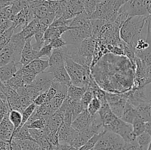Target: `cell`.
<instances>
[{"label": "cell", "instance_id": "6da1fadb", "mask_svg": "<svg viewBox=\"0 0 151 150\" xmlns=\"http://www.w3.org/2000/svg\"><path fill=\"white\" fill-rule=\"evenodd\" d=\"M136 65L125 56L107 54L91 68V75L106 92L122 94L134 85Z\"/></svg>", "mask_w": 151, "mask_h": 150}, {"label": "cell", "instance_id": "7a4b0ae2", "mask_svg": "<svg viewBox=\"0 0 151 150\" xmlns=\"http://www.w3.org/2000/svg\"><path fill=\"white\" fill-rule=\"evenodd\" d=\"M149 17L150 15L128 18L120 28L121 39L131 47L135 48L137 41L143 36V29L147 25Z\"/></svg>", "mask_w": 151, "mask_h": 150}, {"label": "cell", "instance_id": "3957f363", "mask_svg": "<svg viewBox=\"0 0 151 150\" xmlns=\"http://www.w3.org/2000/svg\"><path fill=\"white\" fill-rule=\"evenodd\" d=\"M26 40L19 34H13L9 42L0 50V66L11 62H20Z\"/></svg>", "mask_w": 151, "mask_h": 150}, {"label": "cell", "instance_id": "277c9868", "mask_svg": "<svg viewBox=\"0 0 151 150\" xmlns=\"http://www.w3.org/2000/svg\"><path fill=\"white\" fill-rule=\"evenodd\" d=\"M64 63L72 83L77 86L88 88L90 80L92 77L91 69L76 63L69 57H65Z\"/></svg>", "mask_w": 151, "mask_h": 150}, {"label": "cell", "instance_id": "5b68a950", "mask_svg": "<svg viewBox=\"0 0 151 150\" xmlns=\"http://www.w3.org/2000/svg\"><path fill=\"white\" fill-rule=\"evenodd\" d=\"M128 0H102L95 11L90 16L91 19H100L106 22H114L122 6Z\"/></svg>", "mask_w": 151, "mask_h": 150}, {"label": "cell", "instance_id": "8992f818", "mask_svg": "<svg viewBox=\"0 0 151 150\" xmlns=\"http://www.w3.org/2000/svg\"><path fill=\"white\" fill-rule=\"evenodd\" d=\"M125 141L115 132L105 129L94 150H124Z\"/></svg>", "mask_w": 151, "mask_h": 150}, {"label": "cell", "instance_id": "52a82bcc", "mask_svg": "<svg viewBox=\"0 0 151 150\" xmlns=\"http://www.w3.org/2000/svg\"><path fill=\"white\" fill-rule=\"evenodd\" d=\"M92 35V27H91V20L90 23L80 28H74L66 31L63 34L62 37L67 45L80 46V44L85 39L91 37Z\"/></svg>", "mask_w": 151, "mask_h": 150}, {"label": "cell", "instance_id": "ba28073f", "mask_svg": "<svg viewBox=\"0 0 151 150\" xmlns=\"http://www.w3.org/2000/svg\"><path fill=\"white\" fill-rule=\"evenodd\" d=\"M150 4L151 0H128L119 10L130 17L149 16L148 8Z\"/></svg>", "mask_w": 151, "mask_h": 150}, {"label": "cell", "instance_id": "9c48e42d", "mask_svg": "<svg viewBox=\"0 0 151 150\" xmlns=\"http://www.w3.org/2000/svg\"><path fill=\"white\" fill-rule=\"evenodd\" d=\"M151 83V78L149 75L148 66H146L139 58H136V71L133 88L145 87Z\"/></svg>", "mask_w": 151, "mask_h": 150}, {"label": "cell", "instance_id": "30bf717a", "mask_svg": "<svg viewBox=\"0 0 151 150\" xmlns=\"http://www.w3.org/2000/svg\"><path fill=\"white\" fill-rule=\"evenodd\" d=\"M106 98L113 113L117 117L121 118L127 103V97L125 93L116 94V93L106 92Z\"/></svg>", "mask_w": 151, "mask_h": 150}, {"label": "cell", "instance_id": "8fae6325", "mask_svg": "<svg viewBox=\"0 0 151 150\" xmlns=\"http://www.w3.org/2000/svg\"><path fill=\"white\" fill-rule=\"evenodd\" d=\"M34 19H35V13L33 9L29 5V7L22 10L12 18L11 21H13V26L15 28V32L18 29L22 30Z\"/></svg>", "mask_w": 151, "mask_h": 150}, {"label": "cell", "instance_id": "7c38bea8", "mask_svg": "<svg viewBox=\"0 0 151 150\" xmlns=\"http://www.w3.org/2000/svg\"><path fill=\"white\" fill-rule=\"evenodd\" d=\"M54 82L52 74L48 70H46L38 74L31 85L38 91L39 94L47 92Z\"/></svg>", "mask_w": 151, "mask_h": 150}, {"label": "cell", "instance_id": "4fadbf2b", "mask_svg": "<svg viewBox=\"0 0 151 150\" xmlns=\"http://www.w3.org/2000/svg\"><path fill=\"white\" fill-rule=\"evenodd\" d=\"M127 97V102L130 103L135 107L140 104H144L150 101L146 95L145 87L139 88H131L125 93Z\"/></svg>", "mask_w": 151, "mask_h": 150}, {"label": "cell", "instance_id": "5bb4252c", "mask_svg": "<svg viewBox=\"0 0 151 150\" xmlns=\"http://www.w3.org/2000/svg\"><path fill=\"white\" fill-rule=\"evenodd\" d=\"M78 131L74 129L72 125L63 122L58 130L59 143L60 144H68L70 145L76 137Z\"/></svg>", "mask_w": 151, "mask_h": 150}, {"label": "cell", "instance_id": "9a60e30c", "mask_svg": "<svg viewBox=\"0 0 151 150\" xmlns=\"http://www.w3.org/2000/svg\"><path fill=\"white\" fill-rule=\"evenodd\" d=\"M33 37L28 38L25 41V44L24 46L23 50L22 52V57H21L20 63L23 66L29 64L30 62L34 60L35 59L38 58V51L35 50L32 46V40Z\"/></svg>", "mask_w": 151, "mask_h": 150}, {"label": "cell", "instance_id": "2e32d148", "mask_svg": "<svg viewBox=\"0 0 151 150\" xmlns=\"http://www.w3.org/2000/svg\"><path fill=\"white\" fill-rule=\"evenodd\" d=\"M47 70L52 74V76L54 77V82L66 85L68 88L72 84L70 76H69L66 67H65V64L58 66L57 68H54V69L48 68Z\"/></svg>", "mask_w": 151, "mask_h": 150}, {"label": "cell", "instance_id": "e0dca14e", "mask_svg": "<svg viewBox=\"0 0 151 150\" xmlns=\"http://www.w3.org/2000/svg\"><path fill=\"white\" fill-rule=\"evenodd\" d=\"M91 119L92 116L88 113V110H85L74 119L72 123V126L79 132L86 130L89 128Z\"/></svg>", "mask_w": 151, "mask_h": 150}, {"label": "cell", "instance_id": "ac0fdd59", "mask_svg": "<svg viewBox=\"0 0 151 150\" xmlns=\"http://www.w3.org/2000/svg\"><path fill=\"white\" fill-rule=\"evenodd\" d=\"M22 67L20 62H11L0 66V80L2 82H7Z\"/></svg>", "mask_w": 151, "mask_h": 150}, {"label": "cell", "instance_id": "d6986e66", "mask_svg": "<svg viewBox=\"0 0 151 150\" xmlns=\"http://www.w3.org/2000/svg\"><path fill=\"white\" fill-rule=\"evenodd\" d=\"M72 29H74V28L69 26H50L47 28V30L45 31V33H44V44H50L53 40L60 38L66 31Z\"/></svg>", "mask_w": 151, "mask_h": 150}, {"label": "cell", "instance_id": "ffe728a7", "mask_svg": "<svg viewBox=\"0 0 151 150\" xmlns=\"http://www.w3.org/2000/svg\"><path fill=\"white\" fill-rule=\"evenodd\" d=\"M13 131L14 126L9 119L8 114H7L0 122V140L10 142Z\"/></svg>", "mask_w": 151, "mask_h": 150}, {"label": "cell", "instance_id": "44dd1931", "mask_svg": "<svg viewBox=\"0 0 151 150\" xmlns=\"http://www.w3.org/2000/svg\"><path fill=\"white\" fill-rule=\"evenodd\" d=\"M49 66H50L49 60H41V58H37L24 67L32 73L38 75V74L47 70Z\"/></svg>", "mask_w": 151, "mask_h": 150}, {"label": "cell", "instance_id": "7402d4cb", "mask_svg": "<svg viewBox=\"0 0 151 150\" xmlns=\"http://www.w3.org/2000/svg\"><path fill=\"white\" fill-rule=\"evenodd\" d=\"M66 55H65L63 47L61 49H53L52 54L49 57V63H50V69H54L58 66L64 65V60Z\"/></svg>", "mask_w": 151, "mask_h": 150}, {"label": "cell", "instance_id": "603a6c76", "mask_svg": "<svg viewBox=\"0 0 151 150\" xmlns=\"http://www.w3.org/2000/svg\"><path fill=\"white\" fill-rule=\"evenodd\" d=\"M63 122V114L58 110L55 113L48 117L47 121V126L51 131L58 132L59 127Z\"/></svg>", "mask_w": 151, "mask_h": 150}, {"label": "cell", "instance_id": "cb8c5ba5", "mask_svg": "<svg viewBox=\"0 0 151 150\" xmlns=\"http://www.w3.org/2000/svg\"><path fill=\"white\" fill-rule=\"evenodd\" d=\"M94 135V134L90 130L89 128L86 130L81 131V132L78 131L76 137L70 145L78 149L81 146H83Z\"/></svg>", "mask_w": 151, "mask_h": 150}, {"label": "cell", "instance_id": "d4e9b609", "mask_svg": "<svg viewBox=\"0 0 151 150\" xmlns=\"http://www.w3.org/2000/svg\"><path fill=\"white\" fill-rule=\"evenodd\" d=\"M139 116L137 111V108L134 106L130 103L127 102L125 104V107L124 108L123 113H122V116L120 119L123 120L124 121L127 122L128 124H132L134 123V120Z\"/></svg>", "mask_w": 151, "mask_h": 150}, {"label": "cell", "instance_id": "484cf974", "mask_svg": "<svg viewBox=\"0 0 151 150\" xmlns=\"http://www.w3.org/2000/svg\"><path fill=\"white\" fill-rule=\"evenodd\" d=\"M40 28V23L39 19H35L33 21L30 22L27 26H25L22 30H21L19 32L21 35L24 38L25 40L28 38H32L35 32L38 31V29Z\"/></svg>", "mask_w": 151, "mask_h": 150}, {"label": "cell", "instance_id": "4316f807", "mask_svg": "<svg viewBox=\"0 0 151 150\" xmlns=\"http://www.w3.org/2000/svg\"><path fill=\"white\" fill-rule=\"evenodd\" d=\"M66 96H67V91L62 90L59 91L58 94L49 101V104L55 113L60 108L64 100L66 99Z\"/></svg>", "mask_w": 151, "mask_h": 150}, {"label": "cell", "instance_id": "83f0119b", "mask_svg": "<svg viewBox=\"0 0 151 150\" xmlns=\"http://www.w3.org/2000/svg\"><path fill=\"white\" fill-rule=\"evenodd\" d=\"M4 83L8 85L9 86L11 87L12 88H13L16 91L19 89V88L26 86L24 83V81L23 76H22V69H19L10 79H8Z\"/></svg>", "mask_w": 151, "mask_h": 150}, {"label": "cell", "instance_id": "f1b7e54d", "mask_svg": "<svg viewBox=\"0 0 151 150\" xmlns=\"http://www.w3.org/2000/svg\"><path fill=\"white\" fill-rule=\"evenodd\" d=\"M86 90V88L77 86V85L72 84V85L68 88L67 97L68 98L74 100V101H80Z\"/></svg>", "mask_w": 151, "mask_h": 150}, {"label": "cell", "instance_id": "f546056e", "mask_svg": "<svg viewBox=\"0 0 151 150\" xmlns=\"http://www.w3.org/2000/svg\"><path fill=\"white\" fill-rule=\"evenodd\" d=\"M11 139L18 140V141H26V140L34 141L32 137L31 136L29 128H28L26 125H24L22 127L18 128L16 130H15L14 132H13V135H12Z\"/></svg>", "mask_w": 151, "mask_h": 150}, {"label": "cell", "instance_id": "4dcf8cb0", "mask_svg": "<svg viewBox=\"0 0 151 150\" xmlns=\"http://www.w3.org/2000/svg\"><path fill=\"white\" fill-rule=\"evenodd\" d=\"M89 129L94 135L101 133L106 129L104 127V125H103V121H102L98 113L92 116V119H91V124H90Z\"/></svg>", "mask_w": 151, "mask_h": 150}, {"label": "cell", "instance_id": "1f68e13d", "mask_svg": "<svg viewBox=\"0 0 151 150\" xmlns=\"http://www.w3.org/2000/svg\"><path fill=\"white\" fill-rule=\"evenodd\" d=\"M8 117L11 123L14 126V131L18 128L22 127V113L19 110H11L8 113ZM13 131V132H14Z\"/></svg>", "mask_w": 151, "mask_h": 150}, {"label": "cell", "instance_id": "d6a6232c", "mask_svg": "<svg viewBox=\"0 0 151 150\" xmlns=\"http://www.w3.org/2000/svg\"><path fill=\"white\" fill-rule=\"evenodd\" d=\"M132 126L134 134L136 137L139 136L145 132L146 122L139 116L134 120V123L132 124Z\"/></svg>", "mask_w": 151, "mask_h": 150}, {"label": "cell", "instance_id": "836d02e7", "mask_svg": "<svg viewBox=\"0 0 151 150\" xmlns=\"http://www.w3.org/2000/svg\"><path fill=\"white\" fill-rule=\"evenodd\" d=\"M31 1L27 0H16L11 4V10L13 16L19 13L22 10L30 5Z\"/></svg>", "mask_w": 151, "mask_h": 150}, {"label": "cell", "instance_id": "e575fe53", "mask_svg": "<svg viewBox=\"0 0 151 150\" xmlns=\"http://www.w3.org/2000/svg\"><path fill=\"white\" fill-rule=\"evenodd\" d=\"M91 27H92V37L95 40L97 39L100 32L101 31L103 25L106 23V21L100 20V19H91Z\"/></svg>", "mask_w": 151, "mask_h": 150}, {"label": "cell", "instance_id": "d590c367", "mask_svg": "<svg viewBox=\"0 0 151 150\" xmlns=\"http://www.w3.org/2000/svg\"><path fill=\"white\" fill-rule=\"evenodd\" d=\"M136 141L138 143L141 149H142L143 150H147L150 143L151 142V136L148 133L145 132L144 133L137 136Z\"/></svg>", "mask_w": 151, "mask_h": 150}, {"label": "cell", "instance_id": "8d00e7d4", "mask_svg": "<svg viewBox=\"0 0 151 150\" xmlns=\"http://www.w3.org/2000/svg\"><path fill=\"white\" fill-rule=\"evenodd\" d=\"M102 0H84V11L90 16L95 11L97 6Z\"/></svg>", "mask_w": 151, "mask_h": 150}, {"label": "cell", "instance_id": "74e56055", "mask_svg": "<svg viewBox=\"0 0 151 150\" xmlns=\"http://www.w3.org/2000/svg\"><path fill=\"white\" fill-rule=\"evenodd\" d=\"M101 106L102 101L97 97L94 96L91 101V102L89 103V104L88 105V107H87L86 110H88V112L91 116H94L96 113H98Z\"/></svg>", "mask_w": 151, "mask_h": 150}, {"label": "cell", "instance_id": "f35d334b", "mask_svg": "<svg viewBox=\"0 0 151 150\" xmlns=\"http://www.w3.org/2000/svg\"><path fill=\"white\" fill-rule=\"evenodd\" d=\"M101 135L102 132L100 134H95V135H94L83 146L78 149V150H93L94 146H95V145L97 144L98 140L100 139Z\"/></svg>", "mask_w": 151, "mask_h": 150}, {"label": "cell", "instance_id": "ab89813d", "mask_svg": "<svg viewBox=\"0 0 151 150\" xmlns=\"http://www.w3.org/2000/svg\"><path fill=\"white\" fill-rule=\"evenodd\" d=\"M47 119H48V117L41 118V119L33 121L29 124H25L24 125H26L29 129H44L47 126Z\"/></svg>", "mask_w": 151, "mask_h": 150}, {"label": "cell", "instance_id": "60d3db41", "mask_svg": "<svg viewBox=\"0 0 151 150\" xmlns=\"http://www.w3.org/2000/svg\"><path fill=\"white\" fill-rule=\"evenodd\" d=\"M37 106L35 105L34 103H32L30 105L28 106L26 109L24 110V111L22 112V126H24L25 124L27 123L29 119L30 118V116H32L33 112L35 111V108H36Z\"/></svg>", "mask_w": 151, "mask_h": 150}, {"label": "cell", "instance_id": "b9f144b4", "mask_svg": "<svg viewBox=\"0 0 151 150\" xmlns=\"http://www.w3.org/2000/svg\"><path fill=\"white\" fill-rule=\"evenodd\" d=\"M94 94H93V92L91 90L87 89L86 91V92L84 93L82 98H81V102L85 110H86L87 107H88V105L89 104V103L91 102V101L92 100V99L94 98Z\"/></svg>", "mask_w": 151, "mask_h": 150}, {"label": "cell", "instance_id": "7bdbcfd3", "mask_svg": "<svg viewBox=\"0 0 151 150\" xmlns=\"http://www.w3.org/2000/svg\"><path fill=\"white\" fill-rule=\"evenodd\" d=\"M53 48L50 44H44L41 49L38 51V58H41V57H50L51 54H52Z\"/></svg>", "mask_w": 151, "mask_h": 150}, {"label": "cell", "instance_id": "ee69618b", "mask_svg": "<svg viewBox=\"0 0 151 150\" xmlns=\"http://www.w3.org/2000/svg\"><path fill=\"white\" fill-rule=\"evenodd\" d=\"M85 110V109L83 107L82 104L80 101H73V106H72V113H73V120L79 116L81 113Z\"/></svg>", "mask_w": 151, "mask_h": 150}, {"label": "cell", "instance_id": "f6af8a7d", "mask_svg": "<svg viewBox=\"0 0 151 150\" xmlns=\"http://www.w3.org/2000/svg\"><path fill=\"white\" fill-rule=\"evenodd\" d=\"M10 111V109L9 107L8 103L4 101L0 98V122L6 115L8 114Z\"/></svg>", "mask_w": 151, "mask_h": 150}, {"label": "cell", "instance_id": "bcb514c9", "mask_svg": "<svg viewBox=\"0 0 151 150\" xmlns=\"http://www.w3.org/2000/svg\"><path fill=\"white\" fill-rule=\"evenodd\" d=\"M50 44L52 46L53 49H61L63 47L66 46L67 45L66 42L65 41V40L63 39V37H60V38H58L56 39L53 40Z\"/></svg>", "mask_w": 151, "mask_h": 150}, {"label": "cell", "instance_id": "7dc6e473", "mask_svg": "<svg viewBox=\"0 0 151 150\" xmlns=\"http://www.w3.org/2000/svg\"><path fill=\"white\" fill-rule=\"evenodd\" d=\"M124 150H143L139 146L138 143L137 141H134L130 143H125V147H124Z\"/></svg>", "mask_w": 151, "mask_h": 150}, {"label": "cell", "instance_id": "c3c4849f", "mask_svg": "<svg viewBox=\"0 0 151 150\" xmlns=\"http://www.w3.org/2000/svg\"><path fill=\"white\" fill-rule=\"evenodd\" d=\"M46 99H47V92L42 93V94H40L35 99L33 103L36 106H40L45 102Z\"/></svg>", "mask_w": 151, "mask_h": 150}, {"label": "cell", "instance_id": "681fc988", "mask_svg": "<svg viewBox=\"0 0 151 150\" xmlns=\"http://www.w3.org/2000/svg\"><path fill=\"white\" fill-rule=\"evenodd\" d=\"M145 132L148 133L151 136V121H150L146 122V128H145Z\"/></svg>", "mask_w": 151, "mask_h": 150}, {"label": "cell", "instance_id": "f907efd6", "mask_svg": "<svg viewBox=\"0 0 151 150\" xmlns=\"http://www.w3.org/2000/svg\"><path fill=\"white\" fill-rule=\"evenodd\" d=\"M148 13L150 16H151V4H150V6H149V8H148Z\"/></svg>", "mask_w": 151, "mask_h": 150}, {"label": "cell", "instance_id": "816d5d0a", "mask_svg": "<svg viewBox=\"0 0 151 150\" xmlns=\"http://www.w3.org/2000/svg\"><path fill=\"white\" fill-rule=\"evenodd\" d=\"M6 1H9V2H10V3H11V4H12V3H13L14 1H16V0H6Z\"/></svg>", "mask_w": 151, "mask_h": 150}, {"label": "cell", "instance_id": "f5cc1de1", "mask_svg": "<svg viewBox=\"0 0 151 150\" xmlns=\"http://www.w3.org/2000/svg\"><path fill=\"white\" fill-rule=\"evenodd\" d=\"M147 150H151V142L150 143V145H149L148 149H147Z\"/></svg>", "mask_w": 151, "mask_h": 150}, {"label": "cell", "instance_id": "db71d44e", "mask_svg": "<svg viewBox=\"0 0 151 150\" xmlns=\"http://www.w3.org/2000/svg\"><path fill=\"white\" fill-rule=\"evenodd\" d=\"M27 1H34V0H27Z\"/></svg>", "mask_w": 151, "mask_h": 150}]
</instances>
